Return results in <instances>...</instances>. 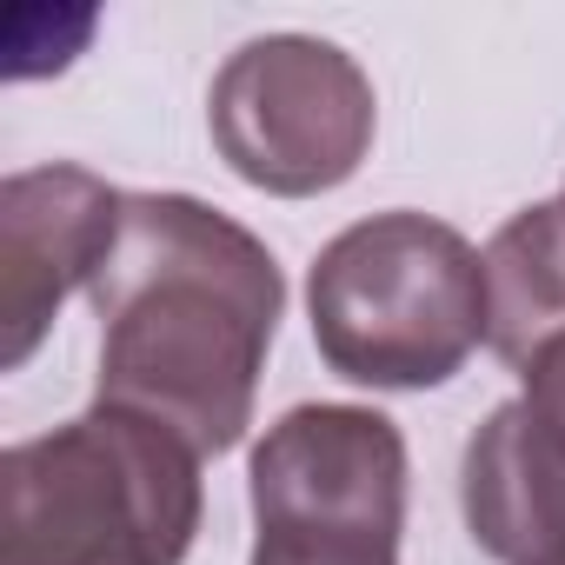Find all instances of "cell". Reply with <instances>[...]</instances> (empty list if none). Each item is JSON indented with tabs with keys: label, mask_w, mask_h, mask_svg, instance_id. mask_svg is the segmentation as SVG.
<instances>
[{
	"label": "cell",
	"mask_w": 565,
	"mask_h": 565,
	"mask_svg": "<svg viewBox=\"0 0 565 565\" xmlns=\"http://www.w3.org/2000/svg\"><path fill=\"white\" fill-rule=\"evenodd\" d=\"M87 294L100 313V399L160 419L200 459L233 452L287 307L273 253L186 193H140Z\"/></svg>",
	"instance_id": "6da1fadb"
},
{
	"label": "cell",
	"mask_w": 565,
	"mask_h": 565,
	"mask_svg": "<svg viewBox=\"0 0 565 565\" xmlns=\"http://www.w3.org/2000/svg\"><path fill=\"white\" fill-rule=\"evenodd\" d=\"M200 452L147 413L94 406L0 459V565H180Z\"/></svg>",
	"instance_id": "7a4b0ae2"
},
{
	"label": "cell",
	"mask_w": 565,
	"mask_h": 565,
	"mask_svg": "<svg viewBox=\"0 0 565 565\" xmlns=\"http://www.w3.org/2000/svg\"><path fill=\"white\" fill-rule=\"evenodd\" d=\"M320 360L353 386H446L486 340V259L426 213L347 226L307 279Z\"/></svg>",
	"instance_id": "3957f363"
},
{
	"label": "cell",
	"mask_w": 565,
	"mask_h": 565,
	"mask_svg": "<svg viewBox=\"0 0 565 565\" xmlns=\"http://www.w3.org/2000/svg\"><path fill=\"white\" fill-rule=\"evenodd\" d=\"M406 439L366 406H294L253 446V565H399Z\"/></svg>",
	"instance_id": "277c9868"
},
{
	"label": "cell",
	"mask_w": 565,
	"mask_h": 565,
	"mask_svg": "<svg viewBox=\"0 0 565 565\" xmlns=\"http://www.w3.org/2000/svg\"><path fill=\"white\" fill-rule=\"evenodd\" d=\"M220 160L279 200H307L360 173L373 147V81L333 41L266 34L246 41L213 81Z\"/></svg>",
	"instance_id": "5b68a950"
},
{
	"label": "cell",
	"mask_w": 565,
	"mask_h": 565,
	"mask_svg": "<svg viewBox=\"0 0 565 565\" xmlns=\"http://www.w3.org/2000/svg\"><path fill=\"white\" fill-rule=\"evenodd\" d=\"M127 200L87 167H34L0 186V366H28L74 287H94Z\"/></svg>",
	"instance_id": "8992f818"
},
{
	"label": "cell",
	"mask_w": 565,
	"mask_h": 565,
	"mask_svg": "<svg viewBox=\"0 0 565 565\" xmlns=\"http://www.w3.org/2000/svg\"><path fill=\"white\" fill-rule=\"evenodd\" d=\"M466 525L499 565H558L565 558V439L532 413V399L499 406L459 472Z\"/></svg>",
	"instance_id": "52a82bcc"
},
{
	"label": "cell",
	"mask_w": 565,
	"mask_h": 565,
	"mask_svg": "<svg viewBox=\"0 0 565 565\" xmlns=\"http://www.w3.org/2000/svg\"><path fill=\"white\" fill-rule=\"evenodd\" d=\"M486 340L525 373L552 340H565V200L512 213L486 246Z\"/></svg>",
	"instance_id": "ba28073f"
},
{
	"label": "cell",
	"mask_w": 565,
	"mask_h": 565,
	"mask_svg": "<svg viewBox=\"0 0 565 565\" xmlns=\"http://www.w3.org/2000/svg\"><path fill=\"white\" fill-rule=\"evenodd\" d=\"M519 380H525V399H532V413H539V419H545V426L565 439V340H552V347H545V353H539V360L519 373Z\"/></svg>",
	"instance_id": "9c48e42d"
},
{
	"label": "cell",
	"mask_w": 565,
	"mask_h": 565,
	"mask_svg": "<svg viewBox=\"0 0 565 565\" xmlns=\"http://www.w3.org/2000/svg\"><path fill=\"white\" fill-rule=\"evenodd\" d=\"M558 565H565V558H558Z\"/></svg>",
	"instance_id": "30bf717a"
}]
</instances>
